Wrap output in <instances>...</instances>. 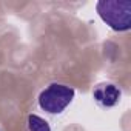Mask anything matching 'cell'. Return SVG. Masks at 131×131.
I'll list each match as a JSON object with an SVG mask.
<instances>
[{
	"mask_svg": "<svg viewBox=\"0 0 131 131\" xmlns=\"http://www.w3.org/2000/svg\"><path fill=\"white\" fill-rule=\"evenodd\" d=\"M99 17L114 31L123 32L131 28L129 0H100L96 5Z\"/></svg>",
	"mask_w": 131,
	"mask_h": 131,
	"instance_id": "obj_1",
	"label": "cell"
},
{
	"mask_svg": "<svg viewBox=\"0 0 131 131\" xmlns=\"http://www.w3.org/2000/svg\"><path fill=\"white\" fill-rule=\"evenodd\" d=\"M74 88L65 85V83H49L45 90H42V93L39 94V106L52 116L62 114L65 110H67L71 102L74 100Z\"/></svg>",
	"mask_w": 131,
	"mask_h": 131,
	"instance_id": "obj_2",
	"label": "cell"
},
{
	"mask_svg": "<svg viewBox=\"0 0 131 131\" xmlns=\"http://www.w3.org/2000/svg\"><path fill=\"white\" fill-rule=\"evenodd\" d=\"M122 91L120 88L113 82H103L99 83L93 90V99L100 108H113L120 102Z\"/></svg>",
	"mask_w": 131,
	"mask_h": 131,
	"instance_id": "obj_3",
	"label": "cell"
},
{
	"mask_svg": "<svg viewBox=\"0 0 131 131\" xmlns=\"http://www.w3.org/2000/svg\"><path fill=\"white\" fill-rule=\"evenodd\" d=\"M28 131H51L49 123L37 114L28 116Z\"/></svg>",
	"mask_w": 131,
	"mask_h": 131,
	"instance_id": "obj_4",
	"label": "cell"
}]
</instances>
